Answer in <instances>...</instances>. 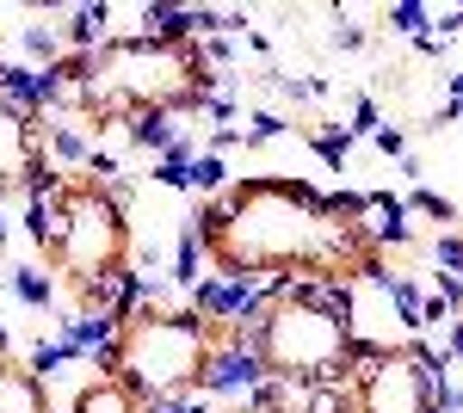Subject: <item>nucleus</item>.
<instances>
[{"mask_svg":"<svg viewBox=\"0 0 463 413\" xmlns=\"http://www.w3.org/2000/svg\"><path fill=\"white\" fill-rule=\"evenodd\" d=\"M0 358H6V340H0Z\"/></svg>","mask_w":463,"mask_h":413,"instance_id":"nucleus-12","label":"nucleus"},{"mask_svg":"<svg viewBox=\"0 0 463 413\" xmlns=\"http://www.w3.org/2000/svg\"><path fill=\"white\" fill-rule=\"evenodd\" d=\"M340 401L353 413H439V364L414 340L377 345V352H364Z\"/></svg>","mask_w":463,"mask_h":413,"instance_id":"nucleus-6","label":"nucleus"},{"mask_svg":"<svg viewBox=\"0 0 463 413\" xmlns=\"http://www.w3.org/2000/svg\"><path fill=\"white\" fill-rule=\"evenodd\" d=\"M43 87L56 105L99 117V124H111V117L161 124V117H192L216 99V56L185 19H167L148 37L69 50Z\"/></svg>","mask_w":463,"mask_h":413,"instance_id":"nucleus-2","label":"nucleus"},{"mask_svg":"<svg viewBox=\"0 0 463 413\" xmlns=\"http://www.w3.org/2000/svg\"><path fill=\"white\" fill-rule=\"evenodd\" d=\"M32 247L74 321H106L130 290L137 235L106 173H56L32 198Z\"/></svg>","mask_w":463,"mask_h":413,"instance_id":"nucleus-3","label":"nucleus"},{"mask_svg":"<svg viewBox=\"0 0 463 413\" xmlns=\"http://www.w3.org/2000/svg\"><path fill=\"white\" fill-rule=\"evenodd\" d=\"M0 413H56L50 408V382L32 364H19L13 352L0 358Z\"/></svg>","mask_w":463,"mask_h":413,"instance_id":"nucleus-8","label":"nucleus"},{"mask_svg":"<svg viewBox=\"0 0 463 413\" xmlns=\"http://www.w3.org/2000/svg\"><path fill=\"white\" fill-rule=\"evenodd\" d=\"M50 179L56 173H50V136L37 105L0 87V204H32Z\"/></svg>","mask_w":463,"mask_h":413,"instance_id":"nucleus-7","label":"nucleus"},{"mask_svg":"<svg viewBox=\"0 0 463 413\" xmlns=\"http://www.w3.org/2000/svg\"><path fill=\"white\" fill-rule=\"evenodd\" d=\"M235 413H241V408H235Z\"/></svg>","mask_w":463,"mask_h":413,"instance_id":"nucleus-13","label":"nucleus"},{"mask_svg":"<svg viewBox=\"0 0 463 413\" xmlns=\"http://www.w3.org/2000/svg\"><path fill=\"white\" fill-rule=\"evenodd\" d=\"M241 413H297V408H290V395H279V389H260Z\"/></svg>","mask_w":463,"mask_h":413,"instance_id":"nucleus-10","label":"nucleus"},{"mask_svg":"<svg viewBox=\"0 0 463 413\" xmlns=\"http://www.w3.org/2000/svg\"><path fill=\"white\" fill-rule=\"evenodd\" d=\"M69 413H155V408H148V401H137V395H130L118 377H106V371H99V377H87L80 389H74Z\"/></svg>","mask_w":463,"mask_h":413,"instance_id":"nucleus-9","label":"nucleus"},{"mask_svg":"<svg viewBox=\"0 0 463 413\" xmlns=\"http://www.w3.org/2000/svg\"><path fill=\"white\" fill-rule=\"evenodd\" d=\"M316 413H353V408H346V401H340V395H334V401H327V408H316Z\"/></svg>","mask_w":463,"mask_h":413,"instance_id":"nucleus-11","label":"nucleus"},{"mask_svg":"<svg viewBox=\"0 0 463 413\" xmlns=\"http://www.w3.org/2000/svg\"><path fill=\"white\" fill-rule=\"evenodd\" d=\"M241 358L260 371V389L279 395H340L353 371L364 364V333H358L334 290H303V284H272L241 309Z\"/></svg>","mask_w":463,"mask_h":413,"instance_id":"nucleus-5","label":"nucleus"},{"mask_svg":"<svg viewBox=\"0 0 463 413\" xmlns=\"http://www.w3.org/2000/svg\"><path fill=\"white\" fill-rule=\"evenodd\" d=\"M192 253L222 284H303L334 296L377 284L390 266V241L358 198L279 173H248L211 192L192 216Z\"/></svg>","mask_w":463,"mask_h":413,"instance_id":"nucleus-1","label":"nucleus"},{"mask_svg":"<svg viewBox=\"0 0 463 413\" xmlns=\"http://www.w3.org/2000/svg\"><path fill=\"white\" fill-rule=\"evenodd\" d=\"M241 314L216 309H167V303H130L111 314L99 345V371L118 377L148 408H179L204 395L235 358H241Z\"/></svg>","mask_w":463,"mask_h":413,"instance_id":"nucleus-4","label":"nucleus"}]
</instances>
